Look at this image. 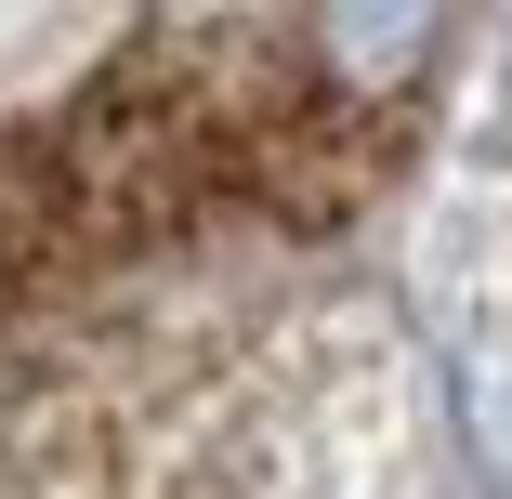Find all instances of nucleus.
<instances>
[{
    "instance_id": "nucleus-1",
    "label": "nucleus",
    "mask_w": 512,
    "mask_h": 499,
    "mask_svg": "<svg viewBox=\"0 0 512 499\" xmlns=\"http://www.w3.org/2000/svg\"><path fill=\"white\" fill-rule=\"evenodd\" d=\"M316 40H329V53H355V79H421V53H434V14H329Z\"/></svg>"
}]
</instances>
